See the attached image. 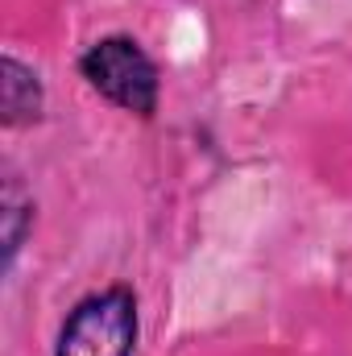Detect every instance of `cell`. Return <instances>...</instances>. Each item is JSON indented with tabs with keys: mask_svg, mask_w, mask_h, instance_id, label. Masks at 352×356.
Wrapping results in <instances>:
<instances>
[{
	"mask_svg": "<svg viewBox=\"0 0 352 356\" xmlns=\"http://www.w3.org/2000/svg\"><path fill=\"white\" fill-rule=\"evenodd\" d=\"M79 71L108 104H116L125 112H137V116L158 112V88H162L158 67L133 38L116 33V38L95 42L79 58Z\"/></svg>",
	"mask_w": 352,
	"mask_h": 356,
	"instance_id": "cell-1",
	"label": "cell"
},
{
	"mask_svg": "<svg viewBox=\"0 0 352 356\" xmlns=\"http://www.w3.org/2000/svg\"><path fill=\"white\" fill-rule=\"evenodd\" d=\"M137 348V298L125 286L83 298L63 332L54 356H133Z\"/></svg>",
	"mask_w": 352,
	"mask_h": 356,
	"instance_id": "cell-2",
	"label": "cell"
},
{
	"mask_svg": "<svg viewBox=\"0 0 352 356\" xmlns=\"http://www.w3.org/2000/svg\"><path fill=\"white\" fill-rule=\"evenodd\" d=\"M0 88H4L0 91V108H4V124L8 129L33 124L42 116V83L13 54H4V63H0Z\"/></svg>",
	"mask_w": 352,
	"mask_h": 356,
	"instance_id": "cell-3",
	"label": "cell"
},
{
	"mask_svg": "<svg viewBox=\"0 0 352 356\" xmlns=\"http://www.w3.org/2000/svg\"><path fill=\"white\" fill-rule=\"evenodd\" d=\"M17 199H21V191H17V182H8V191H4V220H8V224H4V228H8V232H4V253H8V257H13L17 245H21V211H29V207L17 203Z\"/></svg>",
	"mask_w": 352,
	"mask_h": 356,
	"instance_id": "cell-4",
	"label": "cell"
}]
</instances>
